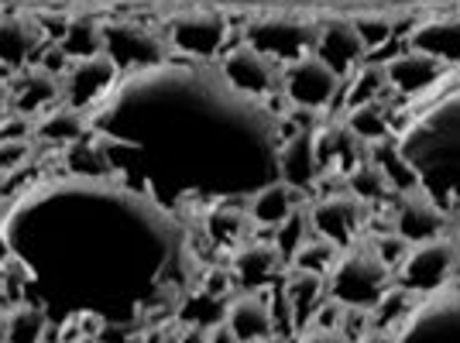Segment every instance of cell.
Masks as SVG:
<instances>
[{
    "label": "cell",
    "mask_w": 460,
    "mask_h": 343,
    "mask_svg": "<svg viewBox=\"0 0 460 343\" xmlns=\"http://www.w3.org/2000/svg\"><path fill=\"white\" fill-rule=\"evenodd\" d=\"M392 117V145L416 186L426 189L450 220L460 216V66H447L422 93L405 96Z\"/></svg>",
    "instance_id": "6da1fadb"
},
{
    "label": "cell",
    "mask_w": 460,
    "mask_h": 343,
    "mask_svg": "<svg viewBox=\"0 0 460 343\" xmlns=\"http://www.w3.org/2000/svg\"><path fill=\"white\" fill-rule=\"evenodd\" d=\"M392 288V268L382 261L371 241H354L337 254L333 268L326 271V295L344 309H375Z\"/></svg>",
    "instance_id": "7a4b0ae2"
},
{
    "label": "cell",
    "mask_w": 460,
    "mask_h": 343,
    "mask_svg": "<svg viewBox=\"0 0 460 343\" xmlns=\"http://www.w3.org/2000/svg\"><path fill=\"white\" fill-rule=\"evenodd\" d=\"M399 343H460V286L422 295L395 326Z\"/></svg>",
    "instance_id": "3957f363"
},
{
    "label": "cell",
    "mask_w": 460,
    "mask_h": 343,
    "mask_svg": "<svg viewBox=\"0 0 460 343\" xmlns=\"http://www.w3.org/2000/svg\"><path fill=\"white\" fill-rule=\"evenodd\" d=\"M460 265V251L454 237H437V241H422L412 244L409 254L399 265V288H405L409 295H433L454 282Z\"/></svg>",
    "instance_id": "277c9868"
},
{
    "label": "cell",
    "mask_w": 460,
    "mask_h": 343,
    "mask_svg": "<svg viewBox=\"0 0 460 343\" xmlns=\"http://www.w3.org/2000/svg\"><path fill=\"white\" fill-rule=\"evenodd\" d=\"M103 56L124 73H145L169 62V41L137 21H103Z\"/></svg>",
    "instance_id": "5b68a950"
},
{
    "label": "cell",
    "mask_w": 460,
    "mask_h": 343,
    "mask_svg": "<svg viewBox=\"0 0 460 343\" xmlns=\"http://www.w3.org/2000/svg\"><path fill=\"white\" fill-rule=\"evenodd\" d=\"M316 35H320V24L303 18H286V14H265L244 28V41L251 48H258L261 56L275 58L282 66L309 56L316 48Z\"/></svg>",
    "instance_id": "8992f818"
},
{
    "label": "cell",
    "mask_w": 460,
    "mask_h": 343,
    "mask_svg": "<svg viewBox=\"0 0 460 343\" xmlns=\"http://www.w3.org/2000/svg\"><path fill=\"white\" fill-rule=\"evenodd\" d=\"M341 90H344V76H337L323 58H316L313 52L282 66V93L292 107L320 114V110L337 103Z\"/></svg>",
    "instance_id": "52a82bcc"
},
{
    "label": "cell",
    "mask_w": 460,
    "mask_h": 343,
    "mask_svg": "<svg viewBox=\"0 0 460 343\" xmlns=\"http://www.w3.org/2000/svg\"><path fill=\"white\" fill-rule=\"evenodd\" d=\"M309 210V224H313V233L330 241L333 248H350L354 241H361V224H365L367 207L350 196L347 189L341 192H326L320 199L306 203Z\"/></svg>",
    "instance_id": "ba28073f"
},
{
    "label": "cell",
    "mask_w": 460,
    "mask_h": 343,
    "mask_svg": "<svg viewBox=\"0 0 460 343\" xmlns=\"http://www.w3.org/2000/svg\"><path fill=\"white\" fill-rule=\"evenodd\" d=\"M450 224H454L450 213L443 210L440 203L426 189H420V186H412V189H405L395 196V220H392V227H395V233L405 237L409 244L437 241V237L447 233Z\"/></svg>",
    "instance_id": "9c48e42d"
},
{
    "label": "cell",
    "mask_w": 460,
    "mask_h": 343,
    "mask_svg": "<svg viewBox=\"0 0 460 343\" xmlns=\"http://www.w3.org/2000/svg\"><path fill=\"white\" fill-rule=\"evenodd\" d=\"M165 41L186 58H213L227 41V18L217 11H182L169 21Z\"/></svg>",
    "instance_id": "30bf717a"
},
{
    "label": "cell",
    "mask_w": 460,
    "mask_h": 343,
    "mask_svg": "<svg viewBox=\"0 0 460 343\" xmlns=\"http://www.w3.org/2000/svg\"><path fill=\"white\" fill-rule=\"evenodd\" d=\"M220 73H224V79H227L234 90L254 96V100L282 90V66H279L275 58L261 56L258 48H251L248 41L237 45V48H230V52H224Z\"/></svg>",
    "instance_id": "8fae6325"
},
{
    "label": "cell",
    "mask_w": 460,
    "mask_h": 343,
    "mask_svg": "<svg viewBox=\"0 0 460 343\" xmlns=\"http://www.w3.org/2000/svg\"><path fill=\"white\" fill-rule=\"evenodd\" d=\"M117 79H120V69L103 52L90 58H73L66 76L58 79L62 83V103L83 114L86 107H96L103 96L111 93Z\"/></svg>",
    "instance_id": "7c38bea8"
},
{
    "label": "cell",
    "mask_w": 460,
    "mask_h": 343,
    "mask_svg": "<svg viewBox=\"0 0 460 343\" xmlns=\"http://www.w3.org/2000/svg\"><path fill=\"white\" fill-rule=\"evenodd\" d=\"M49 45L45 24L24 14H0V69L11 76L21 69L39 66V56Z\"/></svg>",
    "instance_id": "4fadbf2b"
},
{
    "label": "cell",
    "mask_w": 460,
    "mask_h": 343,
    "mask_svg": "<svg viewBox=\"0 0 460 343\" xmlns=\"http://www.w3.org/2000/svg\"><path fill=\"white\" fill-rule=\"evenodd\" d=\"M275 165H279V179L288 182L292 189L309 192L320 182V158H316V131H292L282 137L279 154H275Z\"/></svg>",
    "instance_id": "5bb4252c"
},
{
    "label": "cell",
    "mask_w": 460,
    "mask_h": 343,
    "mask_svg": "<svg viewBox=\"0 0 460 343\" xmlns=\"http://www.w3.org/2000/svg\"><path fill=\"white\" fill-rule=\"evenodd\" d=\"M224 323L237 343H258L275 337V312L261 292H241L224 309Z\"/></svg>",
    "instance_id": "9a60e30c"
},
{
    "label": "cell",
    "mask_w": 460,
    "mask_h": 343,
    "mask_svg": "<svg viewBox=\"0 0 460 343\" xmlns=\"http://www.w3.org/2000/svg\"><path fill=\"white\" fill-rule=\"evenodd\" d=\"M365 41L361 35L354 31V24L350 21H326L320 24V35H316V48H313V56L323 58L326 66L337 73V76H347V73H354L358 69V62L365 58Z\"/></svg>",
    "instance_id": "2e32d148"
},
{
    "label": "cell",
    "mask_w": 460,
    "mask_h": 343,
    "mask_svg": "<svg viewBox=\"0 0 460 343\" xmlns=\"http://www.w3.org/2000/svg\"><path fill=\"white\" fill-rule=\"evenodd\" d=\"M286 268L282 254L275 251L271 241H251V244H241L230 258V275L234 282L244 288V292H258L261 286H269L271 278Z\"/></svg>",
    "instance_id": "e0dca14e"
},
{
    "label": "cell",
    "mask_w": 460,
    "mask_h": 343,
    "mask_svg": "<svg viewBox=\"0 0 460 343\" xmlns=\"http://www.w3.org/2000/svg\"><path fill=\"white\" fill-rule=\"evenodd\" d=\"M316 158L323 172L341 169V175H347L354 165L371 158V148L347 124H326V128H316Z\"/></svg>",
    "instance_id": "ac0fdd59"
},
{
    "label": "cell",
    "mask_w": 460,
    "mask_h": 343,
    "mask_svg": "<svg viewBox=\"0 0 460 343\" xmlns=\"http://www.w3.org/2000/svg\"><path fill=\"white\" fill-rule=\"evenodd\" d=\"M382 66H385L388 86L399 90L402 96L422 93V90H426L429 83H437V79L443 76V69H447V62L426 56V52H416V48H409V52H402V56L385 58Z\"/></svg>",
    "instance_id": "d6986e66"
},
{
    "label": "cell",
    "mask_w": 460,
    "mask_h": 343,
    "mask_svg": "<svg viewBox=\"0 0 460 343\" xmlns=\"http://www.w3.org/2000/svg\"><path fill=\"white\" fill-rule=\"evenodd\" d=\"M56 100H62V83L52 73H45L39 66L21 69L11 76V103L14 110L24 117H39L49 107H56Z\"/></svg>",
    "instance_id": "ffe728a7"
},
{
    "label": "cell",
    "mask_w": 460,
    "mask_h": 343,
    "mask_svg": "<svg viewBox=\"0 0 460 343\" xmlns=\"http://www.w3.org/2000/svg\"><path fill=\"white\" fill-rule=\"evenodd\" d=\"M299 207H306V192L292 189L282 179H275V182L261 186L258 192H251L248 203H244L251 224H261V227H271V230L279 227L286 216H292Z\"/></svg>",
    "instance_id": "44dd1931"
},
{
    "label": "cell",
    "mask_w": 460,
    "mask_h": 343,
    "mask_svg": "<svg viewBox=\"0 0 460 343\" xmlns=\"http://www.w3.org/2000/svg\"><path fill=\"white\" fill-rule=\"evenodd\" d=\"M409 48L440 58L447 66H460V18H429L416 24Z\"/></svg>",
    "instance_id": "7402d4cb"
},
{
    "label": "cell",
    "mask_w": 460,
    "mask_h": 343,
    "mask_svg": "<svg viewBox=\"0 0 460 343\" xmlns=\"http://www.w3.org/2000/svg\"><path fill=\"white\" fill-rule=\"evenodd\" d=\"M286 305L292 309V326L296 333H303L313 326L316 309L326 303V278L323 275H309V271H292L286 278Z\"/></svg>",
    "instance_id": "603a6c76"
},
{
    "label": "cell",
    "mask_w": 460,
    "mask_h": 343,
    "mask_svg": "<svg viewBox=\"0 0 460 343\" xmlns=\"http://www.w3.org/2000/svg\"><path fill=\"white\" fill-rule=\"evenodd\" d=\"M86 131H90V124L83 120V114L73 110V107H66V103H56L45 114L35 117V137L45 141V145H62L66 148V145L83 141Z\"/></svg>",
    "instance_id": "cb8c5ba5"
},
{
    "label": "cell",
    "mask_w": 460,
    "mask_h": 343,
    "mask_svg": "<svg viewBox=\"0 0 460 343\" xmlns=\"http://www.w3.org/2000/svg\"><path fill=\"white\" fill-rule=\"evenodd\" d=\"M49 333V312L39 303H14L4 320L0 343H41Z\"/></svg>",
    "instance_id": "d4e9b609"
},
{
    "label": "cell",
    "mask_w": 460,
    "mask_h": 343,
    "mask_svg": "<svg viewBox=\"0 0 460 343\" xmlns=\"http://www.w3.org/2000/svg\"><path fill=\"white\" fill-rule=\"evenodd\" d=\"M344 189L350 196H358L365 207H375V203H385L388 196H399V189L388 182V175L382 172V165L375 162V158H365L361 165H354V169L344 175Z\"/></svg>",
    "instance_id": "484cf974"
},
{
    "label": "cell",
    "mask_w": 460,
    "mask_h": 343,
    "mask_svg": "<svg viewBox=\"0 0 460 343\" xmlns=\"http://www.w3.org/2000/svg\"><path fill=\"white\" fill-rule=\"evenodd\" d=\"M69 58H90L103 52V21L93 18H73L66 21V31L56 41Z\"/></svg>",
    "instance_id": "4316f807"
},
{
    "label": "cell",
    "mask_w": 460,
    "mask_h": 343,
    "mask_svg": "<svg viewBox=\"0 0 460 343\" xmlns=\"http://www.w3.org/2000/svg\"><path fill=\"white\" fill-rule=\"evenodd\" d=\"M344 124L365 141L367 148H371V145H382V141L392 137V117H388V110H385L382 103L350 107V110H344Z\"/></svg>",
    "instance_id": "83f0119b"
},
{
    "label": "cell",
    "mask_w": 460,
    "mask_h": 343,
    "mask_svg": "<svg viewBox=\"0 0 460 343\" xmlns=\"http://www.w3.org/2000/svg\"><path fill=\"white\" fill-rule=\"evenodd\" d=\"M388 79H385V66L382 62H371V66H358V73L350 76L344 93V110L350 107H361V103H382V96L388 93Z\"/></svg>",
    "instance_id": "f1b7e54d"
},
{
    "label": "cell",
    "mask_w": 460,
    "mask_h": 343,
    "mask_svg": "<svg viewBox=\"0 0 460 343\" xmlns=\"http://www.w3.org/2000/svg\"><path fill=\"white\" fill-rule=\"evenodd\" d=\"M309 237H313V224H309V210L306 207H299V210L292 213V216H286L279 227H275V237H271V244H275V251L282 254V261H288L296 258V251L306 244Z\"/></svg>",
    "instance_id": "f546056e"
},
{
    "label": "cell",
    "mask_w": 460,
    "mask_h": 343,
    "mask_svg": "<svg viewBox=\"0 0 460 343\" xmlns=\"http://www.w3.org/2000/svg\"><path fill=\"white\" fill-rule=\"evenodd\" d=\"M337 254H341V248H333L330 241H323V237H309L303 248L296 251V258L288 261V268L292 271H309V275H323L333 268V261H337Z\"/></svg>",
    "instance_id": "4dcf8cb0"
},
{
    "label": "cell",
    "mask_w": 460,
    "mask_h": 343,
    "mask_svg": "<svg viewBox=\"0 0 460 343\" xmlns=\"http://www.w3.org/2000/svg\"><path fill=\"white\" fill-rule=\"evenodd\" d=\"M350 24L361 35L367 52L371 48H382L385 41L395 35V24H392V18H385V14H358V18H350Z\"/></svg>",
    "instance_id": "1f68e13d"
},
{
    "label": "cell",
    "mask_w": 460,
    "mask_h": 343,
    "mask_svg": "<svg viewBox=\"0 0 460 343\" xmlns=\"http://www.w3.org/2000/svg\"><path fill=\"white\" fill-rule=\"evenodd\" d=\"M28 158H31V141H0V179L24 172Z\"/></svg>",
    "instance_id": "d6a6232c"
},
{
    "label": "cell",
    "mask_w": 460,
    "mask_h": 343,
    "mask_svg": "<svg viewBox=\"0 0 460 343\" xmlns=\"http://www.w3.org/2000/svg\"><path fill=\"white\" fill-rule=\"evenodd\" d=\"M299 343H350L341 330H323V326H309L299 333Z\"/></svg>",
    "instance_id": "836d02e7"
},
{
    "label": "cell",
    "mask_w": 460,
    "mask_h": 343,
    "mask_svg": "<svg viewBox=\"0 0 460 343\" xmlns=\"http://www.w3.org/2000/svg\"><path fill=\"white\" fill-rule=\"evenodd\" d=\"M354 343H399L395 330H385V326H371L367 333H361Z\"/></svg>",
    "instance_id": "e575fe53"
},
{
    "label": "cell",
    "mask_w": 460,
    "mask_h": 343,
    "mask_svg": "<svg viewBox=\"0 0 460 343\" xmlns=\"http://www.w3.org/2000/svg\"><path fill=\"white\" fill-rule=\"evenodd\" d=\"M14 110V103H11V79H0V120Z\"/></svg>",
    "instance_id": "d590c367"
},
{
    "label": "cell",
    "mask_w": 460,
    "mask_h": 343,
    "mask_svg": "<svg viewBox=\"0 0 460 343\" xmlns=\"http://www.w3.org/2000/svg\"><path fill=\"white\" fill-rule=\"evenodd\" d=\"M258 343H288L286 337H265V340H258Z\"/></svg>",
    "instance_id": "8d00e7d4"
},
{
    "label": "cell",
    "mask_w": 460,
    "mask_h": 343,
    "mask_svg": "<svg viewBox=\"0 0 460 343\" xmlns=\"http://www.w3.org/2000/svg\"><path fill=\"white\" fill-rule=\"evenodd\" d=\"M4 320H7V309L0 305V337H4Z\"/></svg>",
    "instance_id": "74e56055"
},
{
    "label": "cell",
    "mask_w": 460,
    "mask_h": 343,
    "mask_svg": "<svg viewBox=\"0 0 460 343\" xmlns=\"http://www.w3.org/2000/svg\"><path fill=\"white\" fill-rule=\"evenodd\" d=\"M454 241H457V251H460V237H454Z\"/></svg>",
    "instance_id": "f35d334b"
}]
</instances>
